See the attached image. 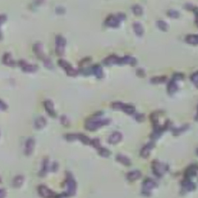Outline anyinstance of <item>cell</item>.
Returning <instances> with one entry per match:
<instances>
[{"instance_id": "cell-1", "label": "cell", "mask_w": 198, "mask_h": 198, "mask_svg": "<svg viewBox=\"0 0 198 198\" xmlns=\"http://www.w3.org/2000/svg\"><path fill=\"white\" fill-rule=\"evenodd\" d=\"M110 120L108 119H92L86 121L85 127L89 131H95L103 126L108 124Z\"/></svg>"}, {"instance_id": "cell-2", "label": "cell", "mask_w": 198, "mask_h": 198, "mask_svg": "<svg viewBox=\"0 0 198 198\" xmlns=\"http://www.w3.org/2000/svg\"><path fill=\"white\" fill-rule=\"evenodd\" d=\"M55 51L57 55L62 56L64 54L66 45V40L64 37L61 35H58L55 40Z\"/></svg>"}, {"instance_id": "cell-3", "label": "cell", "mask_w": 198, "mask_h": 198, "mask_svg": "<svg viewBox=\"0 0 198 198\" xmlns=\"http://www.w3.org/2000/svg\"><path fill=\"white\" fill-rule=\"evenodd\" d=\"M58 64L66 71V73L68 76L71 77H75L77 76L78 73V71L65 60L60 59L58 61Z\"/></svg>"}, {"instance_id": "cell-4", "label": "cell", "mask_w": 198, "mask_h": 198, "mask_svg": "<svg viewBox=\"0 0 198 198\" xmlns=\"http://www.w3.org/2000/svg\"><path fill=\"white\" fill-rule=\"evenodd\" d=\"M103 64L106 66H112L114 65H122L123 64L122 58L119 57L117 55H112L104 59Z\"/></svg>"}, {"instance_id": "cell-5", "label": "cell", "mask_w": 198, "mask_h": 198, "mask_svg": "<svg viewBox=\"0 0 198 198\" xmlns=\"http://www.w3.org/2000/svg\"><path fill=\"white\" fill-rule=\"evenodd\" d=\"M152 169L154 173L158 177H161L167 171V166L159 161H154L152 164Z\"/></svg>"}, {"instance_id": "cell-6", "label": "cell", "mask_w": 198, "mask_h": 198, "mask_svg": "<svg viewBox=\"0 0 198 198\" xmlns=\"http://www.w3.org/2000/svg\"><path fill=\"white\" fill-rule=\"evenodd\" d=\"M183 79V75L181 74H176L169 83L168 87V91L169 94H173L178 90L177 81Z\"/></svg>"}, {"instance_id": "cell-7", "label": "cell", "mask_w": 198, "mask_h": 198, "mask_svg": "<svg viewBox=\"0 0 198 198\" xmlns=\"http://www.w3.org/2000/svg\"><path fill=\"white\" fill-rule=\"evenodd\" d=\"M120 21L122 20L120 19L118 15H111L106 19L105 25L107 26L116 28L119 26Z\"/></svg>"}, {"instance_id": "cell-8", "label": "cell", "mask_w": 198, "mask_h": 198, "mask_svg": "<svg viewBox=\"0 0 198 198\" xmlns=\"http://www.w3.org/2000/svg\"><path fill=\"white\" fill-rule=\"evenodd\" d=\"M38 194L43 198H53L55 194L52 190L45 185H40L38 188Z\"/></svg>"}, {"instance_id": "cell-9", "label": "cell", "mask_w": 198, "mask_h": 198, "mask_svg": "<svg viewBox=\"0 0 198 198\" xmlns=\"http://www.w3.org/2000/svg\"><path fill=\"white\" fill-rule=\"evenodd\" d=\"M19 64L22 70L26 72H34L38 69V66L37 65L30 64L24 60L20 61Z\"/></svg>"}, {"instance_id": "cell-10", "label": "cell", "mask_w": 198, "mask_h": 198, "mask_svg": "<svg viewBox=\"0 0 198 198\" xmlns=\"http://www.w3.org/2000/svg\"><path fill=\"white\" fill-rule=\"evenodd\" d=\"M35 146V140L33 138H29L27 140L25 144V152L27 156H30L32 154Z\"/></svg>"}, {"instance_id": "cell-11", "label": "cell", "mask_w": 198, "mask_h": 198, "mask_svg": "<svg viewBox=\"0 0 198 198\" xmlns=\"http://www.w3.org/2000/svg\"><path fill=\"white\" fill-rule=\"evenodd\" d=\"M67 184L68 186V192L67 194L70 195H73L75 194L76 191V184L75 181L71 177H69L67 181Z\"/></svg>"}, {"instance_id": "cell-12", "label": "cell", "mask_w": 198, "mask_h": 198, "mask_svg": "<svg viewBox=\"0 0 198 198\" xmlns=\"http://www.w3.org/2000/svg\"><path fill=\"white\" fill-rule=\"evenodd\" d=\"M122 139V135L120 132H114L109 137L108 142L111 144H116L119 142Z\"/></svg>"}, {"instance_id": "cell-13", "label": "cell", "mask_w": 198, "mask_h": 198, "mask_svg": "<svg viewBox=\"0 0 198 198\" xmlns=\"http://www.w3.org/2000/svg\"><path fill=\"white\" fill-rule=\"evenodd\" d=\"M44 106L45 108L48 112V113L52 117H54L56 115L54 105L52 101L51 100H46L44 102Z\"/></svg>"}, {"instance_id": "cell-14", "label": "cell", "mask_w": 198, "mask_h": 198, "mask_svg": "<svg viewBox=\"0 0 198 198\" xmlns=\"http://www.w3.org/2000/svg\"><path fill=\"white\" fill-rule=\"evenodd\" d=\"M153 147H154V144L152 142L148 143L146 145L144 146L143 148V149H141V152H140V154H141V156L143 158H144L148 157L149 154H150L151 151L152 150Z\"/></svg>"}, {"instance_id": "cell-15", "label": "cell", "mask_w": 198, "mask_h": 198, "mask_svg": "<svg viewBox=\"0 0 198 198\" xmlns=\"http://www.w3.org/2000/svg\"><path fill=\"white\" fill-rule=\"evenodd\" d=\"M92 70L93 74L95 75V76L97 79H100L103 77L104 73H103V68L100 65H94L92 68Z\"/></svg>"}, {"instance_id": "cell-16", "label": "cell", "mask_w": 198, "mask_h": 198, "mask_svg": "<svg viewBox=\"0 0 198 198\" xmlns=\"http://www.w3.org/2000/svg\"><path fill=\"white\" fill-rule=\"evenodd\" d=\"M198 170V167L195 165H192L189 167L185 171V176L186 179L190 178L192 177L195 175L197 173Z\"/></svg>"}, {"instance_id": "cell-17", "label": "cell", "mask_w": 198, "mask_h": 198, "mask_svg": "<svg viewBox=\"0 0 198 198\" xmlns=\"http://www.w3.org/2000/svg\"><path fill=\"white\" fill-rule=\"evenodd\" d=\"M2 61L4 64L8 66H13L15 65V62L10 53H5L2 57Z\"/></svg>"}, {"instance_id": "cell-18", "label": "cell", "mask_w": 198, "mask_h": 198, "mask_svg": "<svg viewBox=\"0 0 198 198\" xmlns=\"http://www.w3.org/2000/svg\"><path fill=\"white\" fill-rule=\"evenodd\" d=\"M141 177V172L139 170H134L129 172L127 175V178L130 181H134L139 180Z\"/></svg>"}, {"instance_id": "cell-19", "label": "cell", "mask_w": 198, "mask_h": 198, "mask_svg": "<svg viewBox=\"0 0 198 198\" xmlns=\"http://www.w3.org/2000/svg\"><path fill=\"white\" fill-rule=\"evenodd\" d=\"M46 124V120L42 116H40L36 119L34 126L37 129H42Z\"/></svg>"}, {"instance_id": "cell-20", "label": "cell", "mask_w": 198, "mask_h": 198, "mask_svg": "<svg viewBox=\"0 0 198 198\" xmlns=\"http://www.w3.org/2000/svg\"><path fill=\"white\" fill-rule=\"evenodd\" d=\"M143 185H144V189L145 192H148L151 189L155 188L157 184H156V183L154 181H153L151 179L148 178V179L145 180Z\"/></svg>"}, {"instance_id": "cell-21", "label": "cell", "mask_w": 198, "mask_h": 198, "mask_svg": "<svg viewBox=\"0 0 198 198\" xmlns=\"http://www.w3.org/2000/svg\"><path fill=\"white\" fill-rule=\"evenodd\" d=\"M133 29L136 34L139 36H141L144 33V28L142 25L139 22H134L133 25Z\"/></svg>"}, {"instance_id": "cell-22", "label": "cell", "mask_w": 198, "mask_h": 198, "mask_svg": "<svg viewBox=\"0 0 198 198\" xmlns=\"http://www.w3.org/2000/svg\"><path fill=\"white\" fill-rule=\"evenodd\" d=\"M25 181V178L23 175H19L15 177L13 180L12 184L15 188H19L23 185Z\"/></svg>"}, {"instance_id": "cell-23", "label": "cell", "mask_w": 198, "mask_h": 198, "mask_svg": "<svg viewBox=\"0 0 198 198\" xmlns=\"http://www.w3.org/2000/svg\"><path fill=\"white\" fill-rule=\"evenodd\" d=\"M123 59V64H129L131 66H135L137 64V60L131 56L127 55L122 57Z\"/></svg>"}, {"instance_id": "cell-24", "label": "cell", "mask_w": 198, "mask_h": 198, "mask_svg": "<svg viewBox=\"0 0 198 198\" xmlns=\"http://www.w3.org/2000/svg\"><path fill=\"white\" fill-rule=\"evenodd\" d=\"M121 109L125 113L128 115H132L136 110V109L134 106L129 105V104H123Z\"/></svg>"}, {"instance_id": "cell-25", "label": "cell", "mask_w": 198, "mask_h": 198, "mask_svg": "<svg viewBox=\"0 0 198 198\" xmlns=\"http://www.w3.org/2000/svg\"><path fill=\"white\" fill-rule=\"evenodd\" d=\"M33 50H34V53H36V54L37 55V56H38L40 58H44V56H43L44 53L42 51V45L40 43L36 44L34 45Z\"/></svg>"}, {"instance_id": "cell-26", "label": "cell", "mask_w": 198, "mask_h": 198, "mask_svg": "<svg viewBox=\"0 0 198 198\" xmlns=\"http://www.w3.org/2000/svg\"><path fill=\"white\" fill-rule=\"evenodd\" d=\"M117 160L122 164H124L125 166H129L131 164V161L129 159L124 155H117Z\"/></svg>"}, {"instance_id": "cell-27", "label": "cell", "mask_w": 198, "mask_h": 198, "mask_svg": "<svg viewBox=\"0 0 198 198\" xmlns=\"http://www.w3.org/2000/svg\"><path fill=\"white\" fill-rule=\"evenodd\" d=\"M186 41L191 44H198V34L188 36L186 38Z\"/></svg>"}, {"instance_id": "cell-28", "label": "cell", "mask_w": 198, "mask_h": 198, "mask_svg": "<svg viewBox=\"0 0 198 198\" xmlns=\"http://www.w3.org/2000/svg\"><path fill=\"white\" fill-rule=\"evenodd\" d=\"M183 185V188L185 189L186 190L188 191H192L195 189V184L193 183H191L190 181L188 180H186L184 183H183L182 184Z\"/></svg>"}, {"instance_id": "cell-29", "label": "cell", "mask_w": 198, "mask_h": 198, "mask_svg": "<svg viewBox=\"0 0 198 198\" xmlns=\"http://www.w3.org/2000/svg\"><path fill=\"white\" fill-rule=\"evenodd\" d=\"M133 12L137 16L141 15L143 12V8L139 5H135L133 7Z\"/></svg>"}, {"instance_id": "cell-30", "label": "cell", "mask_w": 198, "mask_h": 198, "mask_svg": "<svg viewBox=\"0 0 198 198\" xmlns=\"http://www.w3.org/2000/svg\"><path fill=\"white\" fill-rule=\"evenodd\" d=\"M77 138H79V140L85 144H89L91 143V140H89V138L88 137H86V136H85L83 134L77 135Z\"/></svg>"}, {"instance_id": "cell-31", "label": "cell", "mask_w": 198, "mask_h": 198, "mask_svg": "<svg viewBox=\"0 0 198 198\" xmlns=\"http://www.w3.org/2000/svg\"><path fill=\"white\" fill-rule=\"evenodd\" d=\"M157 25L159 28L162 31H166L168 28V25L167 23L163 20H159L157 22Z\"/></svg>"}, {"instance_id": "cell-32", "label": "cell", "mask_w": 198, "mask_h": 198, "mask_svg": "<svg viewBox=\"0 0 198 198\" xmlns=\"http://www.w3.org/2000/svg\"><path fill=\"white\" fill-rule=\"evenodd\" d=\"M99 153L103 157H108L110 155V152L109 150L104 148H100Z\"/></svg>"}, {"instance_id": "cell-33", "label": "cell", "mask_w": 198, "mask_h": 198, "mask_svg": "<svg viewBox=\"0 0 198 198\" xmlns=\"http://www.w3.org/2000/svg\"><path fill=\"white\" fill-rule=\"evenodd\" d=\"M166 80L165 77H155L151 79V82L154 84H159L164 82Z\"/></svg>"}, {"instance_id": "cell-34", "label": "cell", "mask_w": 198, "mask_h": 198, "mask_svg": "<svg viewBox=\"0 0 198 198\" xmlns=\"http://www.w3.org/2000/svg\"><path fill=\"white\" fill-rule=\"evenodd\" d=\"M192 81L194 83V84L198 88V71L194 73L191 77Z\"/></svg>"}, {"instance_id": "cell-35", "label": "cell", "mask_w": 198, "mask_h": 198, "mask_svg": "<svg viewBox=\"0 0 198 198\" xmlns=\"http://www.w3.org/2000/svg\"><path fill=\"white\" fill-rule=\"evenodd\" d=\"M168 15L173 18H177L179 16V13L177 11L170 9L168 11Z\"/></svg>"}, {"instance_id": "cell-36", "label": "cell", "mask_w": 198, "mask_h": 198, "mask_svg": "<svg viewBox=\"0 0 198 198\" xmlns=\"http://www.w3.org/2000/svg\"><path fill=\"white\" fill-rule=\"evenodd\" d=\"M123 104L120 102H115L112 104L111 106L113 109H121Z\"/></svg>"}, {"instance_id": "cell-37", "label": "cell", "mask_w": 198, "mask_h": 198, "mask_svg": "<svg viewBox=\"0 0 198 198\" xmlns=\"http://www.w3.org/2000/svg\"><path fill=\"white\" fill-rule=\"evenodd\" d=\"M7 20V16L5 15H0V28L1 26L2 25L4 22ZM2 39V33L0 30V40Z\"/></svg>"}, {"instance_id": "cell-38", "label": "cell", "mask_w": 198, "mask_h": 198, "mask_svg": "<svg viewBox=\"0 0 198 198\" xmlns=\"http://www.w3.org/2000/svg\"><path fill=\"white\" fill-rule=\"evenodd\" d=\"M91 144L93 146V147H95L96 148H100V141L98 139H94L91 142Z\"/></svg>"}, {"instance_id": "cell-39", "label": "cell", "mask_w": 198, "mask_h": 198, "mask_svg": "<svg viewBox=\"0 0 198 198\" xmlns=\"http://www.w3.org/2000/svg\"><path fill=\"white\" fill-rule=\"evenodd\" d=\"M187 129V127H186V126H183L182 127H181L180 129H176L174 131V135H178L180 134V133L181 132H183L184 130H185L186 129Z\"/></svg>"}, {"instance_id": "cell-40", "label": "cell", "mask_w": 198, "mask_h": 198, "mask_svg": "<svg viewBox=\"0 0 198 198\" xmlns=\"http://www.w3.org/2000/svg\"><path fill=\"white\" fill-rule=\"evenodd\" d=\"M136 74H137V75L138 76L141 77H144L145 76V72H144V70L141 69H137V72H136Z\"/></svg>"}, {"instance_id": "cell-41", "label": "cell", "mask_w": 198, "mask_h": 198, "mask_svg": "<svg viewBox=\"0 0 198 198\" xmlns=\"http://www.w3.org/2000/svg\"><path fill=\"white\" fill-rule=\"evenodd\" d=\"M8 106L5 103L0 100V110H5L7 109Z\"/></svg>"}, {"instance_id": "cell-42", "label": "cell", "mask_w": 198, "mask_h": 198, "mask_svg": "<svg viewBox=\"0 0 198 198\" xmlns=\"http://www.w3.org/2000/svg\"><path fill=\"white\" fill-rule=\"evenodd\" d=\"M7 195V192L4 189H0V198H5Z\"/></svg>"}, {"instance_id": "cell-43", "label": "cell", "mask_w": 198, "mask_h": 198, "mask_svg": "<svg viewBox=\"0 0 198 198\" xmlns=\"http://www.w3.org/2000/svg\"><path fill=\"white\" fill-rule=\"evenodd\" d=\"M136 120H137V121H141L144 120V116L143 115H142V114H138V115L136 116Z\"/></svg>"}, {"instance_id": "cell-44", "label": "cell", "mask_w": 198, "mask_h": 198, "mask_svg": "<svg viewBox=\"0 0 198 198\" xmlns=\"http://www.w3.org/2000/svg\"><path fill=\"white\" fill-rule=\"evenodd\" d=\"M57 9H58L56 10V11H57V12L58 13H60V14L63 13V11H65V9H63V8H62V7H59V8H57Z\"/></svg>"}, {"instance_id": "cell-45", "label": "cell", "mask_w": 198, "mask_h": 198, "mask_svg": "<svg viewBox=\"0 0 198 198\" xmlns=\"http://www.w3.org/2000/svg\"><path fill=\"white\" fill-rule=\"evenodd\" d=\"M62 123L64 124H66L67 123V118L66 117H65V116H63V117H62Z\"/></svg>"}, {"instance_id": "cell-46", "label": "cell", "mask_w": 198, "mask_h": 198, "mask_svg": "<svg viewBox=\"0 0 198 198\" xmlns=\"http://www.w3.org/2000/svg\"><path fill=\"white\" fill-rule=\"evenodd\" d=\"M196 23L198 26V12L196 13Z\"/></svg>"}, {"instance_id": "cell-47", "label": "cell", "mask_w": 198, "mask_h": 198, "mask_svg": "<svg viewBox=\"0 0 198 198\" xmlns=\"http://www.w3.org/2000/svg\"><path fill=\"white\" fill-rule=\"evenodd\" d=\"M196 120H198V114H197V116H196Z\"/></svg>"}, {"instance_id": "cell-48", "label": "cell", "mask_w": 198, "mask_h": 198, "mask_svg": "<svg viewBox=\"0 0 198 198\" xmlns=\"http://www.w3.org/2000/svg\"><path fill=\"white\" fill-rule=\"evenodd\" d=\"M197 155L198 156V148L197 149Z\"/></svg>"}, {"instance_id": "cell-49", "label": "cell", "mask_w": 198, "mask_h": 198, "mask_svg": "<svg viewBox=\"0 0 198 198\" xmlns=\"http://www.w3.org/2000/svg\"><path fill=\"white\" fill-rule=\"evenodd\" d=\"M0 182H1V178H0Z\"/></svg>"}]
</instances>
